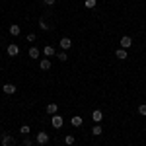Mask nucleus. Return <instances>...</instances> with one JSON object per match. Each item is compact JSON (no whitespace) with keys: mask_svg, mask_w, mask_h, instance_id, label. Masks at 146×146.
Wrapping results in <instances>:
<instances>
[{"mask_svg":"<svg viewBox=\"0 0 146 146\" xmlns=\"http://www.w3.org/2000/svg\"><path fill=\"white\" fill-rule=\"evenodd\" d=\"M43 53H45V56H55L56 55V51H55V47H53V45H45Z\"/></svg>","mask_w":146,"mask_h":146,"instance_id":"obj_9","label":"nucleus"},{"mask_svg":"<svg viewBox=\"0 0 146 146\" xmlns=\"http://www.w3.org/2000/svg\"><path fill=\"white\" fill-rule=\"evenodd\" d=\"M56 109H58L56 103H49V105H47V113H49V115H56Z\"/></svg>","mask_w":146,"mask_h":146,"instance_id":"obj_16","label":"nucleus"},{"mask_svg":"<svg viewBox=\"0 0 146 146\" xmlns=\"http://www.w3.org/2000/svg\"><path fill=\"white\" fill-rule=\"evenodd\" d=\"M6 53L10 56H18V53H20V47L16 45V43H10V45L6 47Z\"/></svg>","mask_w":146,"mask_h":146,"instance_id":"obj_3","label":"nucleus"},{"mask_svg":"<svg viewBox=\"0 0 146 146\" xmlns=\"http://www.w3.org/2000/svg\"><path fill=\"white\" fill-rule=\"evenodd\" d=\"M39 27H41L43 31H49V29H51V25L47 23V20H45V18H41V20H39Z\"/></svg>","mask_w":146,"mask_h":146,"instance_id":"obj_17","label":"nucleus"},{"mask_svg":"<svg viewBox=\"0 0 146 146\" xmlns=\"http://www.w3.org/2000/svg\"><path fill=\"white\" fill-rule=\"evenodd\" d=\"M56 58H58L60 62H66V60H68V55H66V51H60V53L56 55Z\"/></svg>","mask_w":146,"mask_h":146,"instance_id":"obj_18","label":"nucleus"},{"mask_svg":"<svg viewBox=\"0 0 146 146\" xmlns=\"http://www.w3.org/2000/svg\"><path fill=\"white\" fill-rule=\"evenodd\" d=\"M138 113H140V115H144V117H146V105H138Z\"/></svg>","mask_w":146,"mask_h":146,"instance_id":"obj_23","label":"nucleus"},{"mask_svg":"<svg viewBox=\"0 0 146 146\" xmlns=\"http://www.w3.org/2000/svg\"><path fill=\"white\" fill-rule=\"evenodd\" d=\"M74 140H76V138H74L72 135H66V136H64V144H66V146H72V144H74Z\"/></svg>","mask_w":146,"mask_h":146,"instance_id":"obj_19","label":"nucleus"},{"mask_svg":"<svg viewBox=\"0 0 146 146\" xmlns=\"http://www.w3.org/2000/svg\"><path fill=\"white\" fill-rule=\"evenodd\" d=\"M2 90H4V94L12 96V94H16V86H14V84H4V86H2Z\"/></svg>","mask_w":146,"mask_h":146,"instance_id":"obj_8","label":"nucleus"},{"mask_svg":"<svg viewBox=\"0 0 146 146\" xmlns=\"http://www.w3.org/2000/svg\"><path fill=\"white\" fill-rule=\"evenodd\" d=\"M35 140H37V144L45 146L47 142H49V135H47L45 131H39V133H37V138H35Z\"/></svg>","mask_w":146,"mask_h":146,"instance_id":"obj_2","label":"nucleus"},{"mask_svg":"<svg viewBox=\"0 0 146 146\" xmlns=\"http://www.w3.org/2000/svg\"><path fill=\"white\" fill-rule=\"evenodd\" d=\"M43 2H45V4H47V6H53V4H55V2H56V0H43Z\"/></svg>","mask_w":146,"mask_h":146,"instance_id":"obj_25","label":"nucleus"},{"mask_svg":"<svg viewBox=\"0 0 146 146\" xmlns=\"http://www.w3.org/2000/svg\"><path fill=\"white\" fill-rule=\"evenodd\" d=\"M115 56H117L119 60H127L129 53H127V49H117V51H115Z\"/></svg>","mask_w":146,"mask_h":146,"instance_id":"obj_7","label":"nucleus"},{"mask_svg":"<svg viewBox=\"0 0 146 146\" xmlns=\"http://www.w3.org/2000/svg\"><path fill=\"white\" fill-rule=\"evenodd\" d=\"M121 49H131V45H133V39L129 37V35H125V37H121Z\"/></svg>","mask_w":146,"mask_h":146,"instance_id":"obj_4","label":"nucleus"},{"mask_svg":"<svg viewBox=\"0 0 146 146\" xmlns=\"http://www.w3.org/2000/svg\"><path fill=\"white\" fill-rule=\"evenodd\" d=\"M39 55H41V51L37 47H29V56L31 58H39Z\"/></svg>","mask_w":146,"mask_h":146,"instance_id":"obj_15","label":"nucleus"},{"mask_svg":"<svg viewBox=\"0 0 146 146\" xmlns=\"http://www.w3.org/2000/svg\"><path fill=\"white\" fill-rule=\"evenodd\" d=\"M39 68H41V70H49V68H51V58H41Z\"/></svg>","mask_w":146,"mask_h":146,"instance_id":"obj_11","label":"nucleus"},{"mask_svg":"<svg viewBox=\"0 0 146 146\" xmlns=\"http://www.w3.org/2000/svg\"><path fill=\"white\" fill-rule=\"evenodd\" d=\"M62 123H64V119H62L60 115H53V127H55V129H60Z\"/></svg>","mask_w":146,"mask_h":146,"instance_id":"obj_6","label":"nucleus"},{"mask_svg":"<svg viewBox=\"0 0 146 146\" xmlns=\"http://www.w3.org/2000/svg\"><path fill=\"white\" fill-rule=\"evenodd\" d=\"M58 43H60V49H62V51H68V49L72 47V41H70L68 37H62V39H60Z\"/></svg>","mask_w":146,"mask_h":146,"instance_id":"obj_5","label":"nucleus"},{"mask_svg":"<svg viewBox=\"0 0 146 146\" xmlns=\"http://www.w3.org/2000/svg\"><path fill=\"white\" fill-rule=\"evenodd\" d=\"M20 133L22 135H29V125H22L20 127Z\"/></svg>","mask_w":146,"mask_h":146,"instance_id":"obj_20","label":"nucleus"},{"mask_svg":"<svg viewBox=\"0 0 146 146\" xmlns=\"http://www.w3.org/2000/svg\"><path fill=\"white\" fill-rule=\"evenodd\" d=\"M23 146H33V140L27 136V138H23Z\"/></svg>","mask_w":146,"mask_h":146,"instance_id":"obj_22","label":"nucleus"},{"mask_svg":"<svg viewBox=\"0 0 146 146\" xmlns=\"http://www.w3.org/2000/svg\"><path fill=\"white\" fill-rule=\"evenodd\" d=\"M27 41H29V43H31V41H35V33H29V35H27Z\"/></svg>","mask_w":146,"mask_h":146,"instance_id":"obj_24","label":"nucleus"},{"mask_svg":"<svg viewBox=\"0 0 146 146\" xmlns=\"http://www.w3.org/2000/svg\"><path fill=\"white\" fill-rule=\"evenodd\" d=\"M101 133H103L101 125H100V123H96V125H94V129H92V135H94V136H101Z\"/></svg>","mask_w":146,"mask_h":146,"instance_id":"obj_12","label":"nucleus"},{"mask_svg":"<svg viewBox=\"0 0 146 146\" xmlns=\"http://www.w3.org/2000/svg\"><path fill=\"white\" fill-rule=\"evenodd\" d=\"M84 6L86 8H94L96 6V0H84Z\"/></svg>","mask_w":146,"mask_h":146,"instance_id":"obj_21","label":"nucleus"},{"mask_svg":"<svg viewBox=\"0 0 146 146\" xmlns=\"http://www.w3.org/2000/svg\"><path fill=\"white\" fill-rule=\"evenodd\" d=\"M10 33L12 35H20V33H22V27H20L18 23H12V25H10Z\"/></svg>","mask_w":146,"mask_h":146,"instance_id":"obj_13","label":"nucleus"},{"mask_svg":"<svg viewBox=\"0 0 146 146\" xmlns=\"http://www.w3.org/2000/svg\"><path fill=\"white\" fill-rule=\"evenodd\" d=\"M92 119H94V121H96V123H100L101 119H103V113H101L100 109H96V111L92 113Z\"/></svg>","mask_w":146,"mask_h":146,"instance_id":"obj_14","label":"nucleus"},{"mask_svg":"<svg viewBox=\"0 0 146 146\" xmlns=\"http://www.w3.org/2000/svg\"><path fill=\"white\" fill-rule=\"evenodd\" d=\"M0 142H2V146H16V140H14V136H12L10 133H4Z\"/></svg>","mask_w":146,"mask_h":146,"instance_id":"obj_1","label":"nucleus"},{"mask_svg":"<svg viewBox=\"0 0 146 146\" xmlns=\"http://www.w3.org/2000/svg\"><path fill=\"white\" fill-rule=\"evenodd\" d=\"M70 123H72V127H82V123H84V119H82L80 115H74V117L70 119Z\"/></svg>","mask_w":146,"mask_h":146,"instance_id":"obj_10","label":"nucleus"}]
</instances>
